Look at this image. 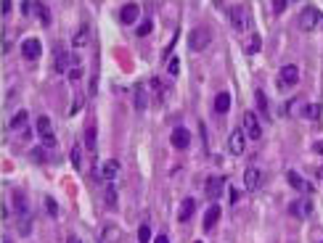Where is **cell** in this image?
Masks as SVG:
<instances>
[{"mask_svg": "<svg viewBox=\"0 0 323 243\" xmlns=\"http://www.w3.org/2000/svg\"><path fill=\"white\" fill-rule=\"evenodd\" d=\"M286 182H289V185H292L294 190H300V193H307V196L313 193V185H310V182H307L300 172H294V169H289V172H286Z\"/></svg>", "mask_w": 323, "mask_h": 243, "instance_id": "6", "label": "cell"}, {"mask_svg": "<svg viewBox=\"0 0 323 243\" xmlns=\"http://www.w3.org/2000/svg\"><path fill=\"white\" fill-rule=\"evenodd\" d=\"M244 133H247L252 140H260L262 137V124L257 119L254 111H247V114H244Z\"/></svg>", "mask_w": 323, "mask_h": 243, "instance_id": "2", "label": "cell"}, {"mask_svg": "<svg viewBox=\"0 0 323 243\" xmlns=\"http://www.w3.org/2000/svg\"><path fill=\"white\" fill-rule=\"evenodd\" d=\"M228 109H231V93H228V90H223V93L215 95V111H217V114H225Z\"/></svg>", "mask_w": 323, "mask_h": 243, "instance_id": "17", "label": "cell"}, {"mask_svg": "<svg viewBox=\"0 0 323 243\" xmlns=\"http://www.w3.org/2000/svg\"><path fill=\"white\" fill-rule=\"evenodd\" d=\"M154 243H170V241H167V235H159V238L154 241Z\"/></svg>", "mask_w": 323, "mask_h": 243, "instance_id": "45", "label": "cell"}, {"mask_svg": "<svg viewBox=\"0 0 323 243\" xmlns=\"http://www.w3.org/2000/svg\"><path fill=\"white\" fill-rule=\"evenodd\" d=\"M117 172H119V161L117 159H106L101 164V169H98V177L101 180H114Z\"/></svg>", "mask_w": 323, "mask_h": 243, "instance_id": "11", "label": "cell"}, {"mask_svg": "<svg viewBox=\"0 0 323 243\" xmlns=\"http://www.w3.org/2000/svg\"><path fill=\"white\" fill-rule=\"evenodd\" d=\"M196 243H199V241H196Z\"/></svg>", "mask_w": 323, "mask_h": 243, "instance_id": "48", "label": "cell"}, {"mask_svg": "<svg viewBox=\"0 0 323 243\" xmlns=\"http://www.w3.org/2000/svg\"><path fill=\"white\" fill-rule=\"evenodd\" d=\"M3 243H14V241H11V238H8V235H3Z\"/></svg>", "mask_w": 323, "mask_h": 243, "instance_id": "46", "label": "cell"}, {"mask_svg": "<svg viewBox=\"0 0 323 243\" xmlns=\"http://www.w3.org/2000/svg\"><path fill=\"white\" fill-rule=\"evenodd\" d=\"M40 53H43V45H40L37 37H27V40L22 43V56L27 58V61H37Z\"/></svg>", "mask_w": 323, "mask_h": 243, "instance_id": "4", "label": "cell"}, {"mask_svg": "<svg viewBox=\"0 0 323 243\" xmlns=\"http://www.w3.org/2000/svg\"><path fill=\"white\" fill-rule=\"evenodd\" d=\"M32 11H35V3H29V0H24V3H22V14H32Z\"/></svg>", "mask_w": 323, "mask_h": 243, "instance_id": "37", "label": "cell"}, {"mask_svg": "<svg viewBox=\"0 0 323 243\" xmlns=\"http://www.w3.org/2000/svg\"><path fill=\"white\" fill-rule=\"evenodd\" d=\"M85 148L88 151H95V127H88L85 130Z\"/></svg>", "mask_w": 323, "mask_h": 243, "instance_id": "24", "label": "cell"}, {"mask_svg": "<svg viewBox=\"0 0 323 243\" xmlns=\"http://www.w3.org/2000/svg\"><path fill=\"white\" fill-rule=\"evenodd\" d=\"M180 71V58H170V74H178Z\"/></svg>", "mask_w": 323, "mask_h": 243, "instance_id": "36", "label": "cell"}, {"mask_svg": "<svg viewBox=\"0 0 323 243\" xmlns=\"http://www.w3.org/2000/svg\"><path fill=\"white\" fill-rule=\"evenodd\" d=\"M27 119H29V114H27V111H19L14 119H11L8 127H11V130H19V127H24V124H27Z\"/></svg>", "mask_w": 323, "mask_h": 243, "instance_id": "23", "label": "cell"}, {"mask_svg": "<svg viewBox=\"0 0 323 243\" xmlns=\"http://www.w3.org/2000/svg\"><path fill=\"white\" fill-rule=\"evenodd\" d=\"M262 185V172L257 167H249L247 172H244V188L247 190H257Z\"/></svg>", "mask_w": 323, "mask_h": 243, "instance_id": "9", "label": "cell"}, {"mask_svg": "<svg viewBox=\"0 0 323 243\" xmlns=\"http://www.w3.org/2000/svg\"><path fill=\"white\" fill-rule=\"evenodd\" d=\"M318 177H321V180H323V167H321V169H318Z\"/></svg>", "mask_w": 323, "mask_h": 243, "instance_id": "47", "label": "cell"}, {"mask_svg": "<svg viewBox=\"0 0 323 243\" xmlns=\"http://www.w3.org/2000/svg\"><path fill=\"white\" fill-rule=\"evenodd\" d=\"M151 29H154V22H151V19H143V22H140V27H138V35L143 37V35H148Z\"/></svg>", "mask_w": 323, "mask_h": 243, "instance_id": "30", "label": "cell"}, {"mask_svg": "<svg viewBox=\"0 0 323 243\" xmlns=\"http://www.w3.org/2000/svg\"><path fill=\"white\" fill-rule=\"evenodd\" d=\"M151 241V227L148 225H140V230H138V243H148Z\"/></svg>", "mask_w": 323, "mask_h": 243, "instance_id": "27", "label": "cell"}, {"mask_svg": "<svg viewBox=\"0 0 323 243\" xmlns=\"http://www.w3.org/2000/svg\"><path fill=\"white\" fill-rule=\"evenodd\" d=\"M37 135H40V137L50 135V119H48V116H37Z\"/></svg>", "mask_w": 323, "mask_h": 243, "instance_id": "22", "label": "cell"}, {"mask_svg": "<svg viewBox=\"0 0 323 243\" xmlns=\"http://www.w3.org/2000/svg\"><path fill=\"white\" fill-rule=\"evenodd\" d=\"M217 220H220V206L217 203H212L209 209H207V214H204V230H212L217 225Z\"/></svg>", "mask_w": 323, "mask_h": 243, "instance_id": "15", "label": "cell"}, {"mask_svg": "<svg viewBox=\"0 0 323 243\" xmlns=\"http://www.w3.org/2000/svg\"><path fill=\"white\" fill-rule=\"evenodd\" d=\"M225 185H228V180H225V177H220V175H215V177H209V180L204 182V193L209 196V199H220Z\"/></svg>", "mask_w": 323, "mask_h": 243, "instance_id": "5", "label": "cell"}, {"mask_svg": "<svg viewBox=\"0 0 323 243\" xmlns=\"http://www.w3.org/2000/svg\"><path fill=\"white\" fill-rule=\"evenodd\" d=\"M35 11H37V16H40L43 24L50 22V14H48V5H45V3H35Z\"/></svg>", "mask_w": 323, "mask_h": 243, "instance_id": "25", "label": "cell"}, {"mask_svg": "<svg viewBox=\"0 0 323 243\" xmlns=\"http://www.w3.org/2000/svg\"><path fill=\"white\" fill-rule=\"evenodd\" d=\"M297 82H300V69H297L294 64H286V66L281 69V74H278V85L281 88H286V85L292 88V85H297Z\"/></svg>", "mask_w": 323, "mask_h": 243, "instance_id": "7", "label": "cell"}, {"mask_svg": "<svg viewBox=\"0 0 323 243\" xmlns=\"http://www.w3.org/2000/svg\"><path fill=\"white\" fill-rule=\"evenodd\" d=\"M67 69H69V56H67V48L56 45V64H53V71H59V74H64Z\"/></svg>", "mask_w": 323, "mask_h": 243, "instance_id": "14", "label": "cell"}, {"mask_svg": "<svg viewBox=\"0 0 323 243\" xmlns=\"http://www.w3.org/2000/svg\"><path fill=\"white\" fill-rule=\"evenodd\" d=\"M146 106H148L146 88H140V85H138V90H135V109H138V111H146Z\"/></svg>", "mask_w": 323, "mask_h": 243, "instance_id": "20", "label": "cell"}, {"mask_svg": "<svg viewBox=\"0 0 323 243\" xmlns=\"http://www.w3.org/2000/svg\"><path fill=\"white\" fill-rule=\"evenodd\" d=\"M297 22H300V29L307 32V29H315V24H323V16L313 8V5H307V8L300 14V19H297Z\"/></svg>", "mask_w": 323, "mask_h": 243, "instance_id": "3", "label": "cell"}, {"mask_svg": "<svg viewBox=\"0 0 323 243\" xmlns=\"http://www.w3.org/2000/svg\"><path fill=\"white\" fill-rule=\"evenodd\" d=\"M151 88H154V95H157L159 101H162V98H164V85H162V80H157V77H154V80H151Z\"/></svg>", "mask_w": 323, "mask_h": 243, "instance_id": "29", "label": "cell"}, {"mask_svg": "<svg viewBox=\"0 0 323 243\" xmlns=\"http://www.w3.org/2000/svg\"><path fill=\"white\" fill-rule=\"evenodd\" d=\"M29 156H32L35 161H40V164H43V161H48V156H45V151H43V148H32V154H29Z\"/></svg>", "mask_w": 323, "mask_h": 243, "instance_id": "33", "label": "cell"}, {"mask_svg": "<svg viewBox=\"0 0 323 243\" xmlns=\"http://www.w3.org/2000/svg\"><path fill=\"white\" fill-rule=\"evenodd\" d=\"M43 143H45L48 148H56V137H53V135H45V137H43Z\"/></svg>", "mask_w": 323, "mask_h": 243, "instance_id": "42", "label": "cell"}, {"mask_svg": "<svg viewBox=\"0 0 323 243\" xmlns=\"http://www.w3.org/2000/svg\"><path fill=\"white\" fill-rule=\"evenodd\" d=\"M305 116H310V119H318V116H321V106H318V103H310V106H305Z\"/></svg>", "mask_w": 323, "mask_h": 243, "instance_id": "28", "label": "cell"}, {"mask_svg": "<svg viewBox=\"0 0 323 243\" xmlns=\"http://www.w3.org/2000/svg\"><path fill=\"white\" fill-rule=\"evenodd\" d=\"M14 206H16L19 217H29V206H27V199H24L22 190H16V193H14Z\"/></svg>", "mask_w": 323, "mask_h": 243, "instance_id": "18", "label": "cell"}, {"mask_svg": "<svg viewBox=\"0 0 323 243\" xmlns=\"http://www.w3.org/2000/svg\"><path fill=\"white\" fill-rule=\"evenodd\" d=\"M69 161H72L74 164V167H80V161H82V156H80V148H72V151H69Z\"/></svg>", "mask_w": 323, "mask_h": 243, "instance_id": "34", "label": "cell"}, {"mask_svg": "<svg viewBox=\"0 0 323 243\" xmlns=\"http://www.w3.org/2000/svg\"><path fill=\"white\" fill-rule=\"evenodd\" d=\"M231 22H233L236 29H247V14H244V8H231Z\"/></svg>", "mask_w": 323, "mask_h": 243, "instance_id": "19", "label": "cell"}, {"mask_svg": "<svg viewBox=\"0 0 323 243\" xmlns=\"http://www.w3.org/2000/svg\"><path fill=\"white\" fill-rule=\"evenodd\" d=\"M254 101H257V106H260V111L265 114V111H268V98H265L262 90H254Z\"/></svg>", "mask_w": 323, "mask_h": 243, "instance_id": "26", "label": "cell"}, {"mask_svg": "<svg viewBox=\"0 0 323 243\" xmlns=\"http://www.w3.org/2000/svg\"><path fill=\"white\" fill-rule=\"evenodd\" d=\"M193 209H196V201L193 199H183V203H180V212H178V220L180 222H188L193 217Z\"/></svg>", "mask_w": 323, "mask_h": 243, "instance_id": "16", "label": "cell"}, {"mask_svg": "<svg viewBox=\"0 0 323 243\" xmlns=\"http://www.w3.org/2000/svg\"><path fill=\"white\" fill-rule=\"evenodd\" d=\"M80 77H82V69H80V66L69 69V80H72V82H74V80H80Z\"/></svg>", "mask_w": 323, "mask_h": 243, "instance_id": "38", "label": "cell"}, {"mask_svg": "<svg viewBox=\"0 0 323 243\" xmlns=\"http://www.w3.org/2000/svg\"><path fill=\"white\" fill-rule=\"evenodd\" d=\"M45 209H48V214H50V217L59 214V203H56L53 199H45Z\"/></svg>", "mask_w": 323, "mask_h": 243, "instance_id": "32", "label": "cell"}, {"mask_svg": "<svg viewBox=\"0 0 323 243\" xmlns=\"http://www.w3.org/2000/svg\"><path fill=\"white\" fill-rule=\"evenodd\" d=\"M114 201H117V190L109 185V188H106V203H109V206H114Z\"/></svg>", "mask_w": 323, "mask_h": 243, "instance_id": "35", "label": "cell"}, {"mask_svg": "<svg viewBox=\"0 0 323 243\" xmlns=\"http://www.w3.org/2000/svg\"><path fill=\"white\" fill-rule=\"evenodd\" d=\"M85 43H88V27H85V24H82V27L77 29V35H74L72 45H74V48H85Z\"/></svg>", "mask_w": 323, "mask_h": 243, "instance_id": "21", "label": "cell"}, {"mask_svg": "<svg viewBox=\"0 0 323 243\" xmlns=\"http://www.w3.org/2000/svg\"><path fill=\"white\" fill-rule=\"evenodd\" d=\"M170 143L175 148H188L191 146V133L185 127H175V130H172V135H170Z\"/></svg>", "mask_w": 323, "mask_h": 243, "instance_id": "8", "label": "cell"}, {"mask_svg": "<svg viewBox=\"0 0 323 243\" xmlns=\"http://www.w3.org/2000/svg\"><path fill=\"white\" fill-rule=\"evenodd\" d=\"M313 151H315V154H321V156H323V140H315V143H313Z\"/></svg>", "mask_w": 323, "mask_h": 243, "instance_id": "43", "label": "cell"}, {"mask_svg": "<svg viewBox=\"0 0 323 243\" xmlns=\"http://www.w3.org/2000/svg\"><path fill=\"white\" fill-rule=\"evenodd\" d=\"M283 8H286V0H276V3H273V11H276V14H281Z\"/></svg>", "mask_w": 323, "mask_h": 243, "instance_id": "41", "label": "cell"}, {"mask_svg": "<svg viewBox=\"0 0 323 243\" xmlns=\"http://www.w3.org/2000/svg\"><path fill=\"white\" fill-rule=\"evenodd\" d=\"M82 103H85V98H82V95H77L74 98V101H72V109H69V114H80V109H82Z\"/></svg>", "mask_w": 323, "mask_h": 243, "instance_id": "31", "label": "cell"}, {"mask_svg": "<svg viewBox=\"0 0 323 243\" xmlns=\"http://www.w3.org/2000/svg\"><path fill=\"white\" fill-rule=\"evenodd\" d=\"M209 43H212V32L207 27H196L188 35V48L191 50H204V48H209Z\"/></svg>", "mask_w": 323, "mask_h": 243, "instance_id": "1", "label": "cell"}, {"mask_svg": "<svg viewBox=\"0 0 323 243\" xmlns=\"http://www.w3.org/2000/svg\"><path fill=\"white\" fill-rule=\"evenodd\" d=\"M228 146H231V154H244V148H247V135H244V130H233L231 133V140H228Z\"/></svg>", "mask_w": 323, "mask_h": 243, "instance_id": "10", "label": "cell"}, {"mask_svg": "<svg viewBox=\"0 0 323 243\" xmlns=\"http://www.w3.org/2000/svg\"><path fill=\"white\" fill-rule=\"evenodd\" d=\"M310 212H313V203H310L307 199L305 201H292V203H289V214H292V217H307Z\"/></svg>", "mask_w": 323, "mask_h": 243, "instance_id": "12", "label": "cell"}, {"mask_svg": "<svg viewBox=\"0 0 323 243\" xmlns=\"http://www.w3.org/2000/svg\"><path fill=\"white\" fill-rule=\"evenodd\" d=\"M321 243H323V241H321Z\"/></svg>", "mask_w": 323, "mask_h": 243, "instance_id": "49", "label": "cell"}, {"mask_svg": "<svg viewBox=\"0 0 323 243\" xmlns=\"http://www.w3.org/2000/svg\"><path fill=\"white\" fill-rule=\"evenodd\" d=\"M138 3H127L125 8L119 11V19H122V24H135L138 22Z\"/></svg>", "mask_w": 323, "mask_h": 243, "instance_id": "13", "label": "cell"}, {"mask_svg": "<svg viewBox=\"0 0 323 243\" xmlns=\"http://www.w3.org/2000/svg\"><path fill=\"white\" fill-rule=\"evenodd\" d=\"M231 201H233V203L238 201V190L236 188H231Z\"/></svg>", "mask_w": 323, "mask_h": 243, "instance_id": "44", "label": "cell"}, {"mask_svg": "<svg viewBox=\"0 0 323 243\" xmlns=\"http://www.w3.org/2000/svg\"><path fill=\"white\" fill-rule=\"evenodd\" d=\"M0 14H11V0H3V3H0Z\"/></svg>", "mask_w": 323, "mask_h": 243, "instance_id": "40", "label": "cell"}, {"mask_svg": "<svg viewBox=\"0 0 323 243\" xmlns=\"http://www.w3.org/2000/svg\"><path fill=\"white\" fill-rule=\"evenodd\" d=\"M257 50H260V37H252V45H249V53H257Z\"/></svg>", "mask_w": 323, "mask_h": 243, "instance_id": "39", "label": "cell"}]
</instances>
